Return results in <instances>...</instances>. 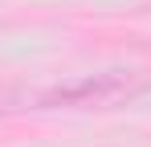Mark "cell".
I'll return each mask as SVG.
<instances>
[{"label": "cell", "instance_id": "1", "mask_svg": "<svg viewBox=\"0 0 151 147\" xmlns=\"http://www.w3.org/2000/svg\"><path fill=\"white\" fill-rule=\"evenodd\" d=\"M151 86L143 70L110 66V70H86L53 82H12L0 86V115H53V110H114L123 102H135Z\"/></svg>", "mask_w": 151, "mask_h": 147}]
</instances>
